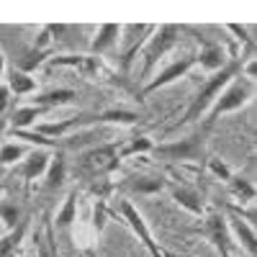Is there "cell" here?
Wrapping results in <instances>:
<instances>
[{"label": "cell", "instance_id": "6da1fadb", "mask_svg": "<svg viewBox=\"0 0 257 257\" xmlns=\"http://www.w3.org/2000/svg\"><path fill=\"white\" fill-rule=\"evenodd\" d=\"M242 72V62L234 57V59H229L224 67L219 70V72H213L203 85H201V90L196 93V98L190 100V105L185 108V113H183V118L173 126V132L175 128H180V126H188V123H196V121H201L206 113H208V108L213 103H216V98L221 95V90L226 88V85L234 80Z\"/></svg>", "mask_w": 257, "mask_h": 257}, {"label": "cell", "instance_id": "7a4b0ae2", "mask_svg": "<svg viewBox=\"0 0 257 257\" xmlns=\"http://www.w3.org/2000/svg\"><path fill=\"white\" fill-rule=\"evenodd\" d=\"M121 165L118 160V144L116 142H103V144H93L88 149H82L75 162V175L85 183H95V180H105L111 173H116Z\"/></svg>", "mask_w": 257, "mask_h": 257}, {"label": "cell", "instance_id": "3957f363", "mask_svg": "<svg viewBox=\"0 0 257 257\" xmlns=\"http://www.w3.org/2000/svg\"><path fill=\"white\" fill-rule=\"evenodd\" d=\"M208 128L198 126L193 134L175 139V142H165L155 144L152 155L165 160V162H206V139H208Z\"/></svg>", "mask_w": 257, "mask_h": 257}, {"label": "cell", "instance_id": "277c9868", "mask_svg": "<svg viewBox=\"0 0 257 257\" xmlns=\"http://www.w3.org/2000/svg\"><path fill=\"white\" fill-rule=\"evenodd\" d=\"M252 95H254V82H249V80H244L242 75H237V77H234L226 88L221 90V95L216 98V103L208 108V113L203 116V123H201V126H206L208 132H211L221 116L239 111L242 105H247V103L252 100Z\"/></svg>", "mask_w": 257, "mask_h": 257}, {"label": "cell", "instance_id": "5b68a950", "mask_svg": "<svg viewBox=\"0 0 257 257\" xmlns=\"http://www.w3.org/2000/svg\"><path fill=\"white\" fill-rule=\"evenodd\" d=\"M180 26L178 24H165V26H160V29H155V34L147 39V44L142 47V82H147L149 77H152V72H155V67L160 64V59L162 57H167L170 54V49H173L175 44H178V39H180Z\"/></svg>", "mask_w": 257, "mask_h": 257}, {"label": "cell", "instance_id": "8992f818", "mask_svg": "<svg viewBox=\"0 0 257 257\" xmlns=\"http://www.w3.org/2000/svg\"><path fill=\"white\" fill-rule=\"evenodd\" d=\"M196 234L201 237L216 249L219 257H231V231H229V224H226V213L219 211V208H208L203 213V224L196 229Z\"/></svg>", "mask_w": 257, "mask_h": 257}, {"label": "cell", "instance_id": "52a82bcc", "mask_svg": "<svg viewBox=\"0 0 257 257\" xmlns=\"http://www.w3.org/2000/svg\"><path fill=\"white\" fill-rule=\"evenodd\" d=\"M113 213L126 221V226L134 231V237L147 247V252L152 254V257H167V254L160 249V244L155 242V237H152V231H149V226H147L144 216L134 208V203H132V201H118V203L113 206Z\"/></svg>", "mask_w": 257, "mask_h": 257}, {"label": "cell", "instance_id": "ba28073f", "mask_svg": "<svg viewBox=\"0 0 257 257\" xmlns=\"http://www.w3.org/2000/svg\"><path fill=\"white\" fill-rule=\"evenodd\" d=\"M193 67H196V54H185V57L175 59L173 64H167L165 70H160L157 75H152V77H149V80L144 82V88L139 90V100H144L147 95L157 93L160 88H167V85H173L175 80L185 77Z\"/></svg>", "mask_w": 257, "mask_h": 257}, {"label": "cell", "instance_id": "9c48e42d", "mask_svg": "<svg viewBox=\"0 0 257 257\" xmlns=\"http://www.w3.org/2000/svg\"><path fill=\"white\" fill-rule=\"evenodd\" d=\"M49 160H52V149H34V152H29L24 160H21V165L16 167V173L24 178L26 183H34L39 178H44L47 167H49Z\"/></svg>", "mask_w": 257, "mask_h": 257}, {"label": "cell", "instance_id": "30bf717a", "mask_svg": "<svg viewBox=\"0 0 257 257\" xmlns=\"http://www.w3.org/2000/svg\"><path fill=\"white\" fill-rule=\"evenodd\" d=\"M165 188L170 190L173 201H175L180 208H185L188 213H193V216H203V213H206L203 196H201L196 188H190V185H178V183H167Z\"/></svg>", "mask_w": 257, "mask_h": 257}, {"label": "cell", "instance_id": "8fae6325", "mask_svg": "<svg viewBox=\"0 0 257 257\" xmlns=\"http://www.w3.org/2000/svg\"><path fill=\"white\" fill-rule=\"evenodd\" d=\"M47 67H72V70H80L82 75L93 77L100 70V57H93V54H59V57L47 59Z\"/></svg>", "mask_w": 257, "mask_h": 257}, {"label": "cell", "instance_id": "7c38bea8", "mask_svg": "<svg viewBox=\"0 0 257 257\" xmlns=\"http://www.w3.org/2000/svg\"><path fill=\"white\" fill-rule=\"evenodd\" d=\"M226 213V224H229V231H231V237H237L239 239V247L254 257L257 254V237H254V226L247 224L242 216H237V213H231V211H224Z\"/></svg>", "mask_w": 257, "mask_h": 257}, {"label": "cell", "instance_id": "4fadbf2b", "mask_svg": "<svg viewBox=\"0 0 257 257\" xmlns=\"http://www.w3.org/2000/svg\"><path fill=\"white\" fill-rule=\"evenodd\" d=\"M167 180L162 175H132L116 185V190H128V193H139V196H155L162 193Z\"/></svg>", "mask_w": 257, "mask_h": 257}, {"label": "cell", "instance_id": "5bb4252c", "mask_svg": "<svg viewBox=\"0 0 257 257\" xmlns=\"http://www.w3.org/2000/svg\"><path fill=\"white\" fill-rule=\"evenodd\" d=\"M121 29H123L121 24H103V26H98V31H95V36L90 41V54L100 57L105 52H111L121 41Z\"/></svg>", "mask_w": 257, "mask_h": 257}, {"label": "cell", "instance_id": "9a60e30c", "mask_svg": "<svg viewBox=\"0 0 257 257\" xmlns=\"http://www.w3.org/2000/svg\"><path fill=\"white\" fill-rule=\"evenodd\" d=\"M36 257H59V249H57V234H54V224H52V216L44 213V224L36 231Z\"/></svg>", "mask_w": 257, "mask_h": 257}, {"label": "cell", "instance_id": "2e32d148", "mask_svg": "<svg viewBox=\"0 0 257 257\" xmlns=\"http://www.w3.org/2000/svg\"><path fill=\"white\" fill-rule=\"evenodd\" d=\"M44 113L47 111L39 108V105H21L8 118V132H29V128H34L39 123V118Z\"/></svg>", "mask_w": 257, "mask_h": 257}, {"label": "cell", "instance_id": "e0dca14e", "mask_svg": "<svg viewBox=\"0 0 257 257\" xmlns=\"http://www.w3.org/2000/svg\"><path fill=\"white\" fill-rule=\"evenodd\" d=\"M77 100V93L70 90V88H57V90H44V93H36L34 95V103L31 105H39L44 111H52V108H59V105H70Z\"/></svg>", "mask_w": 257, "mask_h": 257}, {"label": "cell", "instance_id": "ac0fdd59", "mask_svg": "<svg viewBox=\"0 0 257 257\" xmlns=\"http://www.w3.org/2000/svg\"><path fill=\"white\" fill-rule=\"evenodd\" d=\"M201 54H196V64H201V67L206 70V72H219L224 64L229 62L226 59V54H224V49L219 47V44H208V41H201Z\"/></svg>", "mask_w": 257, "mask_h": 257}, {"label": "cell", "instance_id": "d6986e66", "mask_svg": "<svg viewBox=\"0 0 257 257\" xmlns=\"http://www.w3.org/2000/svg\"><path fill=\"white\" fill-rule=\"evenodd\" d=\"M64 178H67V157L64 152H52V160H49V167L44 173V188L47 190H57L64 185Z\"/></svg>", "mask_w": 257, "mask_h": 257}, {"label": "cell", "instance_id": "ffe728a7", "mask_svg": "<svg viewBox=\"0 0 257 257\" xmlns=\"http://www.w3.org/2000/svg\"><path fill=\"white\" fill-rule=\"evenodd\" d=\"M6 85H8V90H11L16 98L36 95V77L21 72V70H16V67H13L11 72H6Z\"/></svg>", "mask_w": 257, "mask_h": 257}, {"label": "cell", "instance_id": "44dd1931", "mask_svg": "<svg viewBox=\"0 0 257 257\" xmlns=\"http://www.w3.org/2000/svg\"><path fill=\"white\" fill-rule=\"evenodd\" d=\"M29 216H24V221H21L13 231H6V237H0V257H18V247L21 242H24L26 231H29Z\"/></svg>", "mask_w": 257, "mask_h": 257}, {"label": "cell", "instance_id": "7402d4cb", "mask_svg": "<svg viewBox=\"0 0 257 257\" xmlns=\"http://www.w3.org/2000/svg\"><path fill=\"white\" fill-rule=\"evenodd\" d=\"M226 193L234 201H242V203H252L254 201V185H252V180H247L242 175H231L226 180Z\"/></svg>", "mask_w": 257, "mask_h": 257}, {"label": "cell", "instance_id": "603a6c76", "mask_svg": "<svg viewBox=\"0 0 257 257\" xmlns=\"http://www.w3.org/2000/svg\"><path fill=\"white\" fill-rule=\"evenodd\" d=\"M75 213H77V190H70L64 203H62V208H59V213L52 219L54 229H70L75 224Z\"/></svg>", "mask_w": 257, "mask_h": 257}, {"label": "cell", "instance_id": "cb8c5ba5", "mask_svg": "<svg viewBox=\"0 0 257 257\" xmlns=\"http://www.w3.org/2000/svg\"><path fill=\"white\" fill-rule=\"evenodd\" d=\"M155 149V142L149 137H134L123 144H118V160H128L134 155H149Z\"/></svg>", "mask_w": 257, "mask_h": 257}, {"label": "cell", "instance_id": "d4e9b609", "mask_svg": "<svg viewBox=\"0 0 257 257\" xmlns=\"http://www.w3.org/2000/svg\"><path fill=\"white\" fill-rule=\"evenodd\" d=\"M0 221L6 224L8 231H13L21 221H24V211L16 201H0Z\"/></svg>", "mask_w": 257, "mask_h": 257}, {"label": "cell", "instance_id": "484cf974", "mask_svg": "<svg viewBox=\"0 0 257 257\" xmlns=\"http://www.w3.org/2000/svg\"><path fill=\"white\" fill-rule=\"evenodd\" d=\"M52 54L49 52H36V49H31V52H26L24 54V59H18V64H16V70H21V72H26V75H34L41 64H47V59H49Z\"/></svg>", "mask_w": 257, "mask_h": 257}, {"label": "cell", "instance_id": "4316f807", "mask_svg": "<svg viewBox=\"0 0 257 257\" xmlns=\"http://www.w3.org/2000/svg\"><path fill=\"white\" fill-rule=\"evenodd\" d=\"M29 155V149L24 144H16V142H3L0 144V165H16V160H24Z\"/></svg>", "mask_w": 257, "mask_h": 257}, {"label": "cell", "instance_id": "83f0119b", "mask_svg": "<svg viewBox=\"0 0 257 257\" xmlns=\"http://www.w3.org/2000/svg\"><path fill=\"white\" fill-rule=\"evenodd\" d=\"M206 167H208V173L213 175V178H219V180H229L234 173H231V170H229V165L224 162V160H219V157H208L206 160Z\"/></svg>", "mask_w": 257, "mask_h": 257}, {"label": "cell", "instance_id": "f1b7e54d", "mask_svg": "<svg viewBox=\"0 0 257 257\" xmlns=\"http://www.w3.org/2000/svg\"><path fill=\"white\" fill-rule=\"evenodd\" d=\"M105 216H108L105 201H98V203H95V213H93V224H95L98 231H103V226H105Z\"/></svg>", "mask_w": 257, "mask_h": 257}, {"label": "cell", "instance_id": "f546056e", "mask_svg": "<svg viewBox=\"0 0 257 257\" xmlns=\"http://www.w3.org/2000/svg\"><path fill=\"white\" fill-rule=\"evenodd\" d=\"M11 100H13V93L8 90V85L3 82V85H0V118L6 116V111H8V105H11Z\"/></svg>", "mask_w": 257, "mask_h": 257}, {"label": "cell", "instance_id": "4dcf8cb0", "mask_svg": "<svg viewBox=\"0 0 257 257\" xmlns=\"http://www.w3.org/2000/svg\"><path fill=\"white\" fill-rule=\"evenodd\" d=\"M3 80H6V54L0 52V85H3Z\"/></svg>", "mask_w": 257, "mask_h": 257}, {"label": "cell", "instance_id": "1f68e13d", "mask_svg": "<svg viewBox=\"0 0 257 257\" xmlns=\"http://www.w3.org/2000/svg\"><path fill=\"white\" fill-rule=\"evenodd\" d=\"M6 132H8V118H0V139H3Z\"/></svg>", "mask_w": 257, "mask_h": 257}, {"label": "cell", "instance_id": "d6a6232c", "mask_svg": "<svg viewBox=\"0 0 257 257\" xmlns=\"http://www.w3.org/2000/svg\"><path fill=\"white\" fill-rule=\"evenodd\" d=\"M0 188H3V180H0Z\"/></svg>", "mask_w": 257, "mask_h": 257}]
</instances>
